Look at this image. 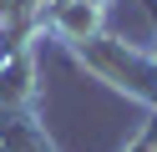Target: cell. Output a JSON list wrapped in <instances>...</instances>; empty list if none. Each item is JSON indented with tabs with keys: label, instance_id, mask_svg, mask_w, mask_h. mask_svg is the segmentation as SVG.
<instances>
[{
	"label": "cell",
	"instance_id": "6da1fadb",
	"mask_svg": "<svg viewBox=\"0 0 157 152\" xmlns=\"http://www.w3.org/2000/svg\"><path fill=\"white\" fill-rule=\"evenodd\" d=\"M71 56H76V66H86L91 76H101L106 86H117L127 96L157 107V56H142V51H132L127 41L106 36V30L96 41H86V46H76Z\"/></svg>",
	"mask_w": 157,
	"mask_h": 152
},
{
	"label": "cell",
	"instance_id": "7a4b0ae2",
	"mask_svg": "<svg viewBox=\"0 0 157 152\" xmlns=\"http://www.w3.org/2000/svg\"><path fill=\"white\" fill-rule=\"evenodd\" d=\"M101 25H106V0H56L46 5V20H41V30H51L66 51L96 41Z\"/></svg>",
	"mask_w": 157,
	"mask_h": 152
}]
</instances>
